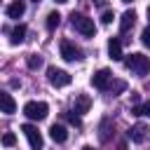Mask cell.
<instances>
[{
	"label": "cell",
	"mask_w": 150,
	"mask_h": 150,
	"mask_svg": "<svg viewBox=\"0 0 150 150\" xmlns=\"http://www.w3.org/2000/svg\"><path fill=\"white\" fill-rule=\"evenodd\" d=\"M124 66H127L131 73H136V75H145V73L150 70V59H148L145 54H141V52H134V54H129V56L124 59Z\"/></svg>",
	"instance_id": "obj_1"
},
{
	"label": "cell",
	"mask_w": 150,
	"mask_h": 150,
	"mask_svg": "<svg viewBox=\"0 0 150 150\" xmlns=\"http://www.w3.org/2000/svg\"><path fill=\"white\" fill-rule=\"evenodd\" d=\"M70 23H73V28H75V30H80L84 38H91V35L96 33L94 19H89V16H84V14H77V12H73V14H70Z\"/></svg>",
	"instance_id": "obj_2"
},
{
	"label": "cell",
	"mask_w": 150,
	"mask_h": 150,
	"mask_svg": "<svg viewBox=\"0 0 150 150\" xmlns=\"http://www.w3.org/2000/svg\"><path fill=\"white\" fill-rule=\"evenodd\" d=\"M47 112H49V105L45 103V101H28L26 105H23V115L28 117V120H45L47 117Z\"/></svg>",
	"instance_id": "obj_3"
},
{
	"label": "cell",
	"mask_w": 150,
	"mask_h": 150,
	"mask_svg": "<svg viewBox=\"0 0 150 150\" xmlns=\"http://www.w3.org/2000/svg\"><path fill=\"white\" fill-rule=\"evenodd\" d=\"M47 77H49V84H52V87H56V89H59V87H68V84H70V80H73L66 70L54 68V66L47 70Z\"/></svg>",
	"instance_id": "obj_4"
},
{
	"label": "cell",
	"mask_w": 150,
	"mask_h": 150,
	"mask_svg": "<svg viewBox=\"0 0 150 150\" xmlns=\"http://www.w3.org/2000/svg\"><path fill=\"white\" fill-rule=\"evenodd\" d=\"M21 131H23V136L28 138V143H30V148L33 150H42V134L38 131V127H33V124H23L21 127Z\"/></svg>",
	"instance_id": "obj_5"
},
{
	"label": "cell",
	"mask_w": 150,
	"mask_h": 150,
	"mask_svg": "<svg viewBox=\"0 0 150 150\" xmlns=\"http://www.w3.org/2000/svg\"><path fill=\"white\" fill-rule=\"evenodd\" d=\"M61 56H63L66 61H80V59H82V49L75 47L70 40H63V42H61Z\"/></svg>",
	"instance_id": "obj_6"
},
{
	"label": "cell",
	"mask_w": 150,
	"mask_h": 150,
	"mask_svg": "<svg viewBox=\"0 0 150 150\" xmlns=\"http://www.w3.org/2000/svg\"><path fill=\"white\" fill-rule=\"evenodd\" d=\"M110 70L108 68H101V70H96L94 75H91V84L96 87V89H108V82H110Z\"/></svg>",
	"instance_id": "obj_7"
},
{
	"label": "cell",
	"mask_w": 150,
	"mask_h": 150,
	"mask_svg": "<svg viewBox=\"0 0 150 150\" xmlns=\"http://www.w3.org/2000/svg\"><path fill=\"white\" fill-rule=\"evenodd\" d=\"M108 54H110L112 61H122L124 59L122 56V40L120 38H110L108 40Z\"/></svg>",
	"instance_id": "obj_8"
},
{
	"label": "cell",
	"mask_w": 150,
	"mask_h": 150,
	"mask_svg": "<svg viewBox=\"0 0 150 150\" xmlns=\"http://www.w3.org/2000/svg\"><path fill=\"white\" fill-rule=\"evenodd\" d=\"M23 12H26L23 0H14V2L7 7V16H9V19H21V16H23Z\"/></svg>",
	"instance_id": "obj_9"
},
{
	"label": "cell",
	"mask_w": 150,
	"mask_h": 150,
	"mask_svg": "<svg viewBox=\"0 0 150 150\" xmlns=\"http://www.w3.org/2000/svg\"><path fill=\"white\" fill-rule=\"evenodd\" d=\"M23 40H26V26L19 23V26H14V28L9 30V42H12V45H21Z\"/></svg>",
	"instance_id": "obj_10"
},
{
	"label": "cell",
	"mask_w": 150,
	"mask_h": 150,
	"mask_svg": "<svg viewBox=\"0 0 150 150\" xmlns=\"http://www.w3.org/2000/svg\"><path fill=\"white\" fill-rule=\"evenodd\" d=\"M0 103H2V112L5 115H12L16 110V101L12 98V94H0Z\"/></svg>",
	"instance_id": "obj_11"
},
{
	"label": "cell",
	"mask_w": 150,
	"mask_h": 150,
	"mask_svg": "<svg viewBox=\"0 0 150 150\" xmlns=\"http://www.w3.org/2000/svg\"><path fill=\"white\" fill-rule=\"evenodd\" d=\"M89 105H91V98H89L87 94H80V96L75 98V110H73V112L82 115V112H87V110H89Z\"/></svg>",
	"instance_id": "obj_12"
},
{
	"label": "cell",
	"mask_w": 150,
	"mask_h": 150,
	"mask_svg": "<svg viewBox=\"0 0 150 150\" xmlns=\"http://www.w3.org/2000/svg\"><path fill=\"white\" fill-rule=\"evenodd\" d=\"M49 136H52L56 143H63V141L68 138V131H66V127H63V124H52V129H49Z\"/></svg>",
	"instance_id": "obj_13"
},
{
	"label": "cell",
	"mask_w": 150,
	"mask_h": 150,
	"mask_svg": "<svg viewBox=\"0 0 150 150\" xmlns=\"http://www.w3.org/2000/svg\"><path fill=\"white\" fill-rule=\"evenodd\" d=\"M134 23H136V14H134V12H124L122 19H120V30L127 33L129 28H134Z\"/></svg>",
	"instance_id": "obj_14"
},
{
	"label": "cell",
	"mask_w": 150,
	"mask_h": 150,
	"mask_svg": "<svg viewBox=\"0 0 150 150\" xmlns=\"http://www.w3.org/2000/svg\"><path fill=\"white\" fill-rule=\"evenodd\" d=\"M145 131H148V129H145L143 124H136V127L129 129V138H131L134 143H143V141H145Z\"/></svg>",
	"instance_id": "obj_15"
},
{
	"label": "cell",
	"mask_w": 150,
	"mask_h": 150,
	"mask_svg": "<svg viewBox=\"0 0 150 150\" xmlns=\"http://www.w3.org/2000/svg\"><path fill=\"white\" fill-rule=\"evenodd\" d=\"M26 66H28L30 70H38V68L42 66V56H38V54H28V56H26Z\"/></svg>",
	"instance_id": "obj_16"
},
{
	"label": "cell",
	"mask_w": 150,
	"mask_h": 150,
	"mask_svg": "<svg viewBox=\"0 0 150 150\" xmlns=\"http://www.w3.org/2000/svg\"><path fill=\"white\" fill-rule=\"evenodd\" d=\"M59 23H61V14H59V12H49V14H47V28L54 30Z\"/></svg>",
	"instance_id": "obj_17"
},
{
	"label": "cell",
	"mask_w": 150,
	"mask_h": 150,
	"mask_svg": "<svg viewBox=\"0 0 150 150\" xmlns=\"http://www.w3.org/2000/svg\"><path fill=\"white\" fill-rule=\"evenodd\" d=\"M131 112H134V115H150V101L134 105V108H131Z\"/></svg>",
	"instance_id": "obj_18"
},
{
	"label": "cell",
	"mask_w": 150,
	"mask_h": 150,
	"mask_svg": "<svg viewBox=\"0 0 150 150\" xmlns=\"http://www.w3.org/2000/svg\"><path fill=\"white\" fill-rule=\"evenodd\" d=\"M14 143H16V136H14V134H9V131H7V134H5V136H2V145H7V148H12V145H14Z\"/></svg>",
	"instance_id": "obj_19"
},
{
	"label": "cell",
	"mask_w": 150,
	"mask_h": 150,
	"mask_svg": "<svg viewBox=\"0 0 150 150\" xmlns=\"http://www.w3.org/2000/svg\"><path fill=\"white\" fill-rule=\"evenodd\" d=\"M141 42L150 49V26H148V28H143V33H141Z\"/></svg>",
	"instance_id": "obj_20"
},
{
	"label": "cell",
	"mask_w": 150,
	"mask_h": 150,
	"mask_svg": "<svg viewBox=\"0 0 150 150\" xmlns=\"http://www.w3.org/2000/svg\"><path fill=\"white\" fill-rule=\"evenodd\" d=\"M66 117H68V122H70V124H75V127H82V120H80V115H77V112H75V115H73V112H68Z\"/></svg>",
	"instance_id": "obj_21"
},
{
	"label": "cell",
	"mask_w": 150,
	"mask_h": 150,
	"mask_svg": "<svg viewBox=\"0 0 150 150\" xmlns=\"http://www.w3.org/2000/svg\"><path fill=\"white\" fill-rule=\"evenodd\" d=\"M108 89H110V91H122V89H127V84H124L122 80H117L115 84H108Z\"/></svg>",
	"instance_id": "obj_22"
},
{
	"label": "cell",
	"mask_w": 150,
	"mask_h": 150,
	"mask_svg": "<svg viewBox=\"0 0 150 150\" xmlns=\"http://www.w3.org/2000/svg\"><path fill=\"white\" fill-rule=\"evenodd\" d=\"M112 19H115V14H112L110 9H108V12H103V16H101V21H103V23H112Z\"/></svg>",
	"instance_id": "obj_23"
},
{
	"label": "cell",
	"mask_w": 150,
	"mask_h": 150,
	"mask_svg": "<svg viewBox=\"0 0 150 150\" xmlns=\"http://www.w3.org/2000/svg\"><path fill=\"white\" fill-rule=\"evenodd\" d=\"M131 103H134V105H138V94H136V91H131Z\"/></svg>",
	"instance_id": "obj_24"
},
{
	"label": "cell",
	"mask_w": 150,
	"mask_h": 150,
	"mask_svg": "<svg viewBox=\"0 0 150 150\" xmlns=\"http://www.w3.org/2000/svg\"><path fill=\"white\" fill-rule=\"evenodd\" d=\"M82 150H94V148H91V145H84V148H82Z\"/></svg>",
	"instance_id": "obj_25"
},
{
	"label": "cell",
	"mask_w": 150,
	"mask_h": 150,
	"mask_svg": "<svg viewBox=\"0 0 150 150\" xmlns=\"http://www.w3.org/2000/svg\"><path fill=\"white\" fill-rule=\"evenodd\" d=\"M56 2H59V5H63V2H68V0H56Z\"/></svg>",
	"instance_id": "obj_26"
},
{
	"label": "cell",
	"mask_w": 150,
	"mask_h": 150,
	"mask_svg": "<svg viewBox=\"0 0 150 150\" xmlns=\"http://www.w3.org/2000/svg\"><path fill=\"white\" fill-rule=\"evenodd\" d=\"M122 2H134V0H122Z\"/></svg>",
	"instance_id": "obj_27"
},
{
	"label": "cell",
	"mask_w": 150,
	"mask_h": 150,
	"mask_svg": "<svg viewBox=\"0 0 150 150\" xmlns=\"http://www.w3.org/2000/svg\"><path fill=\"white\" fill-rule=\"evenodd\" d=\"M33 2H40V0H33Z\"/></svg>",
	"instance_id": "obj_28"
}]
</instances>
